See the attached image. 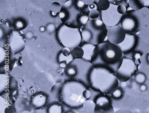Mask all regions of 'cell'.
<instances>
[{
  "label": "cell",
  "mask_w": 149,
  "mask_h": 113,
  "mask_svg": "<svg viewBox=\"0 0 149 113\" xmlns=\"http://www.w3.org/2000/svg\"><path fill=\"white\" fill-rule=\"evenodd\" d=\"M123 56L118 45L106 40L96 45V55L91 63L94 67H106L116 73L122 64Z\"/></svg>",
  "instance_id": "cell-1"
},
{
  "label": "cell",
  "mask_w": 149,
  "mask_h": 113,
  "mask_svg": "<svg viewBox=\"0 0 149 113\" xmlns=\"http://www.w3.org/2000/svg\"><path fill=\"white\" fill-rule=\"evenodd\" d=\"M88 87L79 81L68 80L62 83L58 101L69 108L79 109L86 101L83 92Z\"/></svg>",
  "instance_id": "cell-2"
},
{
  "label": "cell",
  "mask_w": 149,
  "mask_h": 113,
  "mask_svg": "<svg viewBox=\"0 0 149 113\" xmlns=\"http://www.w3.org/2000/svg\"><path fill=\"white\" fill-rule=\"evenodd\" d=\"M115 73L107 68L94 67L90 77V87L106 95H111L119 87Z\"/></svg>",
  "instance_id": "cell-3"
},
{
  "label": "cell",
  "mask_w": 149,
  "mask_h": 113,
  "mask_svg": "<svg viewBox=\"0 0 149 113\" xmlns=\"http://www.w3.org/2000/svg\"><path fill=\"white\" fill-rule=\"evenodd\" d=\"M88 7L79 8L76 0H69L61 6L59 12V17L62 23L66 26L81 29L90 20Z\"/></svg>",
  "instance_id": "cell-4"
},
{
  "label": "cell",
  "mask_w": 149,
  "mask_h": 113,
  "mask_svg": "<svg viewBox=\"0 0 149 113\" xmlns=\"http://www.w3.org/2000/svg\"><path fill=\"white\" fill-rule=\"evenodd\" d=\"M93 69L91 62L83 58L73 59L64 69L63 71L68 80L79 81L90 87V77Z\"/></svg>",
  "instance_id": "cell-5"
},
{
  "label": "cell",
  "mask_w": 149,
  "mask_h": 113,
  "mask_svg": "<svg viewBox=\"0 0 149 113\" xmlns=\"http://www.w3.org/2000/svg\"><path fill=\"white\" fill-rule=\"evenodd\" d=\"M81 31L84 42L98 45L107 40V27L101 19H90Z\"/></svg>",
  "instance_id": "cell-6"
},
{
  "label": "cell",
  "mask_w": 149,
  "mask_h": 113,
  "mask_svg": "<svg viewBox=\"0 0 149 113\" xmlns=\"http://www.w3.org/2000/svg\"><path fill=\"white\" fill-rule=\"evenodd\" d=\"M56 37L58 43L62 46L71 50L79 46L82 42L81 29L70 28L63 23L57 29Z\"/></svg>",
  "instance_id": "cell-7"
},
{
  "label": "cell",
  "mask_w": 149,
  "mask_h": 113,
  "mask_svg": "<svg viewBox=\"0 0 149 113\" xmlns=\"http://www.w3.org/2000/svg\"><path fill=\"white\" fill-rule=\"evenodd\" d=\"M145 20L139 11L127 10L120 21L121 27L127 34L135 35L144 27Z\"/></svg>",
  "instance_id": "cell-8"
},
{
  "label": "cell",
  "mask_w": 149,
  "mask_h": 113,
  "mask_svg": "<svg viewBox=\"0 0 149 113\" xmlns=\"http://www.w3.org/2000/svg\"><path fill=\"white\" fill-rule=\"evenodd\" d=\"M137 70V64L132 58L123 56L122 64L115 75L119 82H127Z\"/></svg>",
  "instance_id": "cell-9"
},
{
  "label": "cell",
  "mask_w": 149,
  "mask_h": 113,
  "mask_svg": "<svg viewBox=\"0 0 149 113\" xmlns=\"http://www.w3.org/2000/svg\"><path fill=\"white\" fill-rule=\"evenodd\" d=\"M25 44V40L20 32L13 31L7 40L6 47L16 55L23 51Z\"/></svg>",
  "instance_id": "cell-10"
},
{
  "label": "cell",
  "mask_w": 149,
  "mask_h": 113,
  "mask_svg": "<svg viewBox=\"0 0 149 113\" xmlns=\"http://www.w3.org/2000/svg\"><path fill=\"white\" fill-rule=\"evenodd\" d=\"M140 43V38L135 35L127 34L125 38L118 45L125 57L132 58L133 53L136 51Z\"/></svg>",
  "instance_id": "cell-11"
},
{
  "label": "cell",
  "mask_w": 149,
  "mask_h": 113,
  "mask_svg": "<svg viewBox=\"0 0 149 113\" xmlns=\"http://www.w3.org/2000/svg\"><path fill=\"white\" fill-rule=\"evenodd\" d=\"M118 6L110 4L109 8L105 11H100L101 20L107 27L113 26L120 23L122 15L119 14L117 10Z\"/></svg>",
  "instance_id": "cell-12"
},
{
  "label": "cell",
  "mask_w": 149,
  "mask_h": 113,
  "mask_svg": "<svg viewBox=\"0 0 149 113\" xmlns=\"http://www.w3.org/2000/svg\"><path fill=\"white\" fill-rule=\"evenodd\" d=\"M109 95L99 94L94 99L95 104L94 112H113V108Z\"/></svg>",
  "instance_id": "cell-13"
},
{
  "label": "cell",
  "mask_w": 149,
  "mask_h": 113,
  "mask_svg": "<svg viewBox=\"0 0 149 113\" xmlns=\"http://www.w3.org/2000/svg\"><path fill=\"white\" fill-rule=\"evenodd\" d=\"M127 33L120 25L107 27V40L116 45L120 44L125 38Z\"/></svg>",
  "instance_id": "cell-14"
},
{
  "label": "cell",
  "mask_w": 149,
  "mask_h": 113,
  "mask_svg": "<svg viewBox=\"0 0 149 113\" xmlns=\"http://www.w3.org/2000/svg\"><path fill=\"white\" fill-rule=\"evenodd\" d=\"M49 96L42 92H36L32 95L30 100L31 106L36 110H42L48 105Z\"/></svg>",
  "instance_id": "cell-15"
},
{
  "label": "cell",
  "mask_w": 149,
  "mask_h": 113,
  "mask_svg": "<svg viewBox=\"0 0 149 113\" xmlns=\"http://www.w3.org/2000/svg\"><path fill=\"white\" fill-rule=\"evenodd\" d=\"M9 26L13 31L21 32L28 26L29 20L23 16H17L7 19Z\"/></svg>",
  "instance_id": "cell-16"
},
{
  "label": "cell",
  "mask_w": 149,
  "mask_h": 113,
  "mask_svg": "<svg viewBox=\"0 0 149 113\" xmlns=\"http://www.w3.org/2000/svg\"><path fill=\"white\" fill-rule=\"evenodd\" d=\"M71 52L72 50L70 49L63 47L61 51L58 53L57 61L61 68H63L64 69L69 62L74 59Z\"/></svg>",
  "instance_id": "cell-17"
},
{
  "label": "cell",
  "mask_w": 149,
  "mask_h": 113,
  "mask_svg": "<svg viewBox=\"0 0 149 113\" xmlns=\"http://www.w3.org/2000/svg\"><path fill=\"white\" fill-rule=\"evenodd\" d=\"M79 46L84 52L82 58L91 62L96 55V45L82 41Z\"/></svg>",
  "instance_id": "cell-18"
},
{
  "label": "cell",
  "mask_w": 149,
  "mask_h": 113,
  "mask_svg": "<svg viewBox=\"0 0 149 113\" xmlns=\"http://www.w3.org/2000/svg\"><path fill=\"white\" fill-rule=\"evenodd\" d=\"M12 29L9 26L6 24H1L0 25V42H1V47H6L7 40L8 37L13 32Z\"/></svg>",
  "instance_id": "cell-19"
},
{
  "label": "cell",
  "mask_w": 149,
  "mask_h": 113,
  "mask_svg": "<svg viewBox=\"0 0 149 113\" xmlns=\"http://www.w3.org/2000/svg\"><path fill=\"white\" fill-rule=\"evenodd\" d=\"M65 105L57 101L48 104L46 112L49 113H63L65 112Z\"/></svg>",
  "instance_id": "cell-20"
},
{
  "label": "cell",
  "mask_w": 149,
  "mask_h": 113,
  "mask_svg": "<svg viewBox=\"0 0 149 113\" xmlns=\"http://www.w3.org/2000/svg\"><path fill=\"white\" fill-rule=\"evenodd\" d=\"M128 5L132 10L136 11L144 7L149 8V0H129Z\"/></svg>",
  "instance_id": "cell-21"
},
{
  "label": "cell",
  "mask_w": 149,
  "mask_h": 113,
  "mask_svg": "<svg viewBox=\"0 0 149 113\" xmlns=\"http://www.w3.org/2000/svg\"><path fill=\"white\" fill-rule=\"evenodd\" d=\"M31 105L30 101L25 98L20 97L17 99L15 101V107L17 110L23 112L24 111L28 110Z\"/></svg>",
  "instance_id": "cell-22"
},
{
  "label": "cell",
  "mask_w": 149,
  "mask_h": 113,
  "mask_svg": "<svg viewBox=\"0 0 149 113\" xmlns=\"http://www.w3.org/2000/svg\"><path fill=\"white\" fill-rule=\"evenodd\" d=\"M0 78H1V89H0V94L2 95L4 92L8 91V83L10 78L8 77L7 75L4 74H0Z\"/></svg>",
  "instance_id": "cell-23"
},
{
  "label": "cell",
  "mask_w": 149,
  "mask_h": 113,
  "mask_svg": "<svg viewBox=\"0 0 149 113\" xmlns=\"http://www.w3.org/2000/svg\"><path fill=\"white\" fill-rule=\"evenodd\" d=\"M17 86L18 84L17 80L14 78L10 77L8 91L9 92L10 96H13L16 95L17 91Z\"/></svg>",
  "instance_id": "cell-24"
},
{
  "label": "cell",
  "mask_w": 149,
  "mask_h": 113,
  "mask_svg": "<svg viewBox=\"0 0 149 113\" xmlns=\"http://www.w3.org/2000/svg\"><path fill=\"white\" fill-rule=\"evenodd\" d=\"M95 104L91 99L86 100L84 103L82 108L85 111V112H93L95 111Z\"/></svg>",
  "instance_id": "cell-25"
},
{
  "label": "cell",
  "mask_w": 149,
  "mask_h": 113,
  "mask_svg": "<svg viewBox=\"0 0 149 113\" xmlns=\"http://www.w3.org/2000/svg\"><path fill=\"white\" fill-rule=\"evenodd\" d=\"M1 51V58H0V67H4L6 63V61L8 57V49L6 47L1 46L0 47Z\"/></svg>",
  "instance_id": "cell-26"
},
{
  "label": "cell",
  "mask_w": 149,
  "mask_h": 113,
  "mask_svg": "<svg viewBox=\"0 0 149 113\" xmlns=\"http://www.w3.org/2000/svg\"><path fill=\"white\" fill-rule=\"evenodd\" d=\"M72 55H73L74 59L82 58L84 56V50L81 46H77L73 48L72 50Z\"/></svg>",
  "instance_id": "cell-27"
},
{
  "label": "cell",
  "mask_w": 149,
  "mask_h": 113,
  "mask_svg": "<svg viewBox=\"0 0 149 113\" xmlns=\"http://www.w3.org/2000/svg\"><path fill=\"white\" fill-rule=\"evenodd\" d=\"M62 86V83H57L54 86H53L51 90V94L54 99H55L56 101H58V96L60 94V91L61 89V87Z\"/></svg>",
  "instance_id": "cell-28"
},
{
  "label": "cell",
  "mask_w": 149,
  "mask_h": 113,
  "mask_svg": "<svg viewBox=\"0 0 149 113\" xmlns=\"http://www.w3.org/2000/svg\"><path fill=\"white\" fill-rule=\"evenodd\" d=\"M110 6L109 0H99L97 3V7L99 11H105L107 10Z\"/></svg>",
  "instance_id": "cell-29"
},
{
  "label": "cell",
  "mask_w": 149,
  "mask_h": 113,
  "mask_svg": "<svg viewBox=\"0 0 149 113\" xmlns=\"http://www.w3.org/2000/svg\"><path fill=\"white\" fill-rule=\"evenodd\" d=\"M134 80L136 83L143 84L146 80V76L144 74L139 73L135 76Z\"/></svg>",
  "instance_id": "cell-30"
},
{
  "label": "cell",
  "mask_w": 149,
  "mask_h": 113,
  "mask_svg": "<svg viewBox=\"0 0 149 113\" xmlns=\"http://www.w3.org/2000/svg\"><path fill=\"white\" fill-rule=\"evenodd\" d=\"M100 16V12L98 9L93 10L89 12L90 19H100L99 17Z\"/></svg>",
  "instance_id": "cell-31"
},
{
  "label": "cell",
  "mask_w": 149,
  "mask_h": 113,
  "mask_svg": "<svg viewBox=\"0 0 149 113\" xmlns=\"http://www.w3.org/2000/svg\"><path fill=\"white\" fill-rule=\"evenodd\" d=\"M123 94L122 89L118 87V88H117L110 95L111 96V97L115 99H120L123 96Z\"/></svg>",
  "instance_id": "cell-32"
},
{
  "label": "cell",
  "mask_w": 149,
  "mask_h": 113,
  "mask_svg": "<svg viewBox=\"0 0 149 113\" xmlns=\"http://www.w3.org/2000/svg\"><path fill=\"white\" fill-rule=\"evenodd\" d=\"M0 99H1V112H6V109L9 107L8 103L3 96H1Z\"/></svg>",
  "instance_id": "cell-33"
},
{
  "label": "cell",
  "mask_w": 149,
  "mask_h": 113,
  "mask_svg": "<svg viewBox=\"0 0 149 113\" xmlns=\"http://www.w3.org/2000/svg\"><path fill=\"white\" fill-rule=\"evenodd\" d=\"M83 96L84 97V98L87 100V99H90L92 96V92H91V90L90 89V87H88L86 88L83 92Z\"/></svg>",
  "instance_id": "cell-34"
},
{
  "label": "cell",
  "mask_w": 149,
  "mask_h": 113,
  "mask_svg": "<svg viewBox=\"0 0 149 113\" xmlns=\"http://www.w3.org/2000/svg\"><path fill=\"white\" fill-rule=\"evenodd\" d=\"M117 10L118 12H119V14L123 15L125 13V12L127 11V8L125 6L123 5H119L117 7Z\"/></svg>",
  "instance_id": "cell-35"
},
{
  "label": "cell",
  "mask_w": 149,
  "mask_h": 113,
  "mask_svg": "<svg viewBox=\"0 0 149 113\" xmlns=\"http://www.w3.org/2000/svg\"><path fill=\"white\" fill-rule=\"evenodd\" d=\"M143 53H141L140 51H135L132 55V58H133L134 60H140L141 57L143 56Z\"/></svg>",
  "instance_id": "cell-36"
},
{
  "label": "cell",
  "mask_w": 149,
  "mask_h": 113,
  "mask_svg": "<svg viewBox=\"0 0 149 113\" xmlns=\"http://www.w3.org/2000/svg\"><path fill=\"white\" fill-rule=\"evenodd\" d=\"M88 10L89 11H91L93 10H95V9H98V7H97V5L95 4L94 3H93V4H91L88 6Z\"/></svg>",
  "instance_id": "cell-37"
},
{
  "label": "cell",
  "mask_w": 149,
  "mask_h": 113,
  "mask_svg": "<svg viewBox=\"0 0 149 113\" xmlns=\"http://www.w3.org/2000/svg\"><path fill=\"white\" fill-rule=\"evenodd\" d=\"M144 62L147 65H149V53H147L145 54L144 55Z\"/></svg>",
  "instance_id": "cell-38"
},
{
  "label": "cell",
  "mask_w": 149,
  "mask_h": 113,
  "mask_svg": "<svg viewBox=\"0 0 149 113\" xmlns=\"http://www.w3.org/2000/svg\"><path fill=\"white\" fill-rule=\"evenodd\" d=\"M140 89L141 91H146L147 89V87L146 85H144V84H142L140 87Z\"/></svg>",
  "instance_id": "cell-39"
},
{
  "label": "cell",
  "mask_w": 149,
  "mask_h": 113,
  "mask_svg": "<svg viewBox=\"0 0 149 113\" xmlns=\"http://www.w3.org/2000/svg\"><path fill=\"white\" fill-rule=\"evenodd\" d=\"M45 28L44 27H41L40 29V31L41 32H44V31H45Z\"/></svg>",
  "instance_id": "cell-40"
},
{
  "label": "cell",
  "mask_w": 149,
  "mask_h": 113,
  "mask_svg": "<svg viewBox=\"0 0 149 113\" xmlns=\"http://www.w3.org/2000/svg\"><path fill=\"white\" fill-rule=\"evenodd\" d=\"M116 1H118V2H120V1H122V0H116Z\"/></svg>",
  "instance_id": "cell-41"
}]
</instances>
